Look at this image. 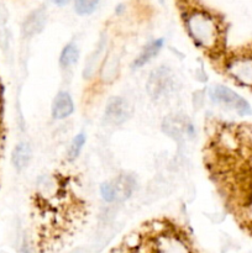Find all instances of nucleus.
<instances>
[{"label": "nucleus", "instance_id": "nucleus-1", "mask_svg": "<svg viewBox=\"0 0 252 253\" xmlns=\"http://www.w3.org/2000/svg\"><path fill=\"white\" fill-rule=\"evenodd\" d=\"M185 29L195 46L214 54L222 46V30L214 15L202 9H193L185 14Z\"/></svg>", "mask_w": 252, "mask_h": 253}, {"label": "nucleus", "instance_id": "nucleus-2", "mask_svg": "<svg viewBox=\"0 0 252 253\" xmlns=\"http://www.w3.org/2000/svg\"><path fill=\"white\" fill-rule=\"evenodd\" d=\"M209 98L216 105L232 111L239 116L252 115V106L240 94L222 84H214L209 89Z\"/></svg>", "mask_w": 252, "mask_h": 253}, {"label": "nucleus", "instance_id": "nucleus-3", "mask_svg": "<svg viewBox=\"0 0 252 253\" xmlns=\"http://www.w3.org/2000/svg\"><path fill=\"white\" fill-rule=\"evenodd\" d=\"M224 72L245 88H252V51H241L225 59Z\"/></svg>", "mask_w": 252, "mask_h": 253}, {"label": "nucleus", "instance_id": "nucleus-4", "mask_svg": "<svg viewBox=\"0 0 252 253\" xmlns=\"http://www.w3.org/2000/svg\"><path fill=\"white\" fill-rule=\"evenodd\" d=\"M173 85L174 78L172 71L168 67L162 66L151 72L146 83V89L153 100H160L173 90Z\"/></svg>", "mask_w": 252, "mask_h": 253}, {"label": "nucleus", "instance_id": "nucleus-5", "mask_svg": "<svg viewBox=\"0 0 252 253\" xmlns=\"http://www.w3.org/2000/svg\"><path fill=\"white\" fill-rule=\"evenodd\" d=\"M152 253H192L185 239L173 231H163L156 235L151 246Z\"/></svg>", "mask_w": 252, "mask_h": 253}, {"label": "nucleus", "instance_id": "nucleus-6", "mask_svg": "<svg viewBox=\"0 0 252 253\" xmlns=\"http://www.w3.org/2000/svg\"><path fill=\"white\" fill-rule=\"evenodd\" d=\"M162 130L168 137L180 142L185 137L192 138L194 136L195 128L193 124L187 119V116L169 115L165 118L162 123Z\"/></svg>", "mask_w": 252, "mask_h": 253}, {"label": "nucleus", "instance_id": "nucleus-7", "mask_svg": "<svg viewBox=\"0 0 252 253\" xmlns=\"http://www.w3.org/2000/svg\"><path fill=\"white\" fill-rule=\"evenodd\" d=\"M131 106L121 96H113L108 100L104 110V119L113 126H120L131 118Z\"/></svg>", "mask_w": 252, "mask_h": 253}, {"label": "nucleus", "instance_id": "nucleus-8", "mask_svg": "<svg viewBox=\"0 0 252 253\" xmlns=\"http://www.w3.org/2000/svg\"><path fill=\"white\" fill-rule=\"evenodd\" d=\"M120 72V53L110 51L106 53L103 64L99 69V79L103 84H110L119 77Z\"/></svg>", "mask_w": 252, "mask_h": 253}, {"label": "nucleus", "instance_id": "nucleus-9", "mask_svg": "<svg viewBox=\"0 0 252 253\" xmlns=\"http://www.w3.org/2000/svg\"><path fill=\"white\" fill-rule=\"evenodd\" d=\"M74 111V103L68 91H58L52 103L51 114L54 120H64Z\"/></svg>", "mask_w": 252, "mask_h": 253}, {"label": "nucleus", "instance_id": "nucleus-10", "mask_svg": "<svg viewBox=\"0 0 252 253\" xmlns=\"http://www.w3.org/2000/svg\"><path fill=\"white\" fill-rule=\"evenodd\" d=\"M114 194H115V203L125 202L130 199L131 195L136 190V179L131 174H121L111 180Z\"/></svg>", "mask_w": 252, "mask_h": 253}, {"label": "nucleus", "instance_id": "nucleus-11", "mask_svg": "<svg viewBox=\"0 0 252 253\" xmlns=\"http://www.w3.org/2000/svg\"><path fill=\"white\" fill-rule=\"evenodd\" d=\"M105 56H106V40L101 39L100 42L98 43V46H96V48L94 49L93 53L89 54V57L86 58L85 64H84V69H83L84 79H91L94 76H95L96 72L100 69Z\"/></svg>", "mask_w": 252, "mask_h": 253}, {"label": "nucleus", "instance_id": "nucleus-12", "mask_svg": "<svg viewBox=\"0 0 252 253\" xmlns=\"http://www.w3.org/2000/svg\"><path fill=\"white\" fill-rule=\"evenodd\" d=\"M163 44H165V40L163 39H155L152 40V41L148 42V43L143 47L141 53L133 59L132 64H131V68L140 69L142 68V67H145L147 63H150V62L160 53L161 49L163 48Z\"/></svg>", "mask_w": 252, "mask_h": 253}, {"label": "nucleus", "instance_id": "nucleus-13", "mask_svg": "<svg viewBox=\"0 0 252 253\" xmlns=\"http://www.w3.org/2000/svg\"><path fill=\"white\" fill-rule=\"evenodd\" d=\"M47 22V14L43 9H37L32 11L25 19L22 24V32L26 37H32L40 34L44 29Z\"/></svg>", "mask_w": 252, "mask_h": 253}, {"label": "nucleus", "instance_id": "nucleus-14", "mask_svg": "<svg viewBox=\"0 0 252 253\" xmlns=\"http://www.w3.org/2000/svg\"><path fill=\"white\" fill-rule=\"evenodd\" d=\"M32 160V148L30 143L20 142L15 146L11 153V163L17 172L26 169Z\"/></svg>", "mask_w": 252, "mask_h": 253}, {"label": "nucleus", "instance_id": "nucleus-15", "mask_svg": "<svg viewBox=\"0 0 252 253\" xmlns=\"http://www.w3.org/2000/svg\"><path fill=\"white\" fill-rule=\"evenodd\" d=\"M79 48L74 42H69L62 49L59 54V66L63 69H69L78 62Z\"/></svg>", "mask_w": 252, "mask_h": 253}, {"label": "nucleus", "instance_id": "nucleus-16", "mask_svg": "<svg viewBox=\"0 0 252 253\" xmlns=\"http://www.w3.org/2000/svg\"><path fill=\"white\" fill-rule=\"evenodd\" d=\"M37 187H39L40 197L46 200L52 199V198L57 197V194H58L59 188L57 179L53 177H49V175H44V177L40 178Z\"/></svg>", "mask_w": 252, "mask_h": 253}, {"label": "nucleus", "instance_id": "nucleus-17", "mask_svg": "<svg viewBox=\"0 0 252 253\" xmlns=\"http://www.w3.org/2000/svg\"><path fill=\"white\" fill-rule=\"evenodd\" d=\"M86 142V136L85 133L81 132L78 135H76L72 140L71 145H69L68 151H67V157H68V161H76L77 158L79 157L81 152L83 151L84 145Z\"/></svg>", "mask_w": 252, "mask_h": 253}, {"label": "nucleus", "instance_id": "nucleus-18", "mask_svg": "<svg viewBox=\"0 0 252 253\" xmlns=\"http://www.w3.org/2000/svg\"><path fill=\"white\" fill-rule=\"evenodd\" d=\"M99 0H74V10L78 15L85 16V15L93 14L96 10Z\"/></svg>", "mask_w": 252, "mask_h": 253}, {"label": "nucleus", "instance_id": "nucleus-19", "mask_svg": "<svg viewBox=\"0 0 252 253\" xmlns=\"http://www.w3.org/2000/svg\"><path fill=\"white\" fill-rule=\"evenodd\" d=\"M100 195L101 198H103L104 202L108 203V204H113V203H115V194H114L111 180H106V182L101 183Z\"/></svg>", "mask_w": 252, "mask_h": 253}, {"label": "nucleus", "instance_id": "nucleus-20", "mask_svg": "<svg viewBox=\"0 0 252 253\" xmlns=\"http://www.w3.org/2000/svg\"><path fill=\"white\" fill-rule=\"evenodd\" d=\"M237 136H239L240 141H242V142L246 143L247 146L252 147V124L251 125L242 126V127L237 131Z\"/></svg>", "mask_w": 252, "mask_h": 253}, {"label": "nucleus", "instance_id": "nucleus-21", "mask_svg": "<svg viewBox=\"0 0 252 253\" xmlns=\"http://www.w3.org/2000/svg\"><path fill=\"white\" fill-rule=\"evenodd\" d=\"M204 90H197L193 93V106L194 109H202L205 101Z\"/></svg>", "mask_w": 252, "mask_h": 253}, {"label": "nucleus", "instance_id": "nucleus-22", "mask_svg": "<svg viewBox=\"0 0 252 253\" xmlns=\"http://www.w3.org/2000/svg\"><path fill=\"white\" fill-rule=\"evenodd\" d=\"M17 253H35V251H34V249H32L31 244H30V242L25 239L24 241L21 242V245H20L19 252Z\"/></svg>", "mask_w": 252, "mask_h": 253}, {"label": "nucleus", "instance_id": "nucleus-23", "mask_svg": "<svg viewBox=\"0 0 252 253\" xmlns=\"http://www.w3.org/2000/svg\"><path fill=\"white\" fill-rule=\"evenodd\" d=\"M2 152H4V135H2L1 130H0V160L2 157Z\"/></svg>", "mask_w": 252, "mask_h": 253}, {"label": "nucleus", "instance_id": "nucleus-24", "mask_svg": "<svg viewBox=\"0 0 252 253\" xmlns=\"http://www.w3.org/2000/svg\"><path fill=\"white\" fill-rule=\"evenodd\" d=\"M71 1L72 0H52V2H53V4H56L57 6H64V5L69 4Z\"/></svg>", "mask_w": 252, "mask_h": 253}]
</instances>
